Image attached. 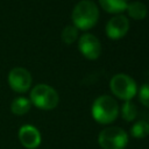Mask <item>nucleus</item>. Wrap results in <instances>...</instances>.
Segmentation results:
<instances>
[{"label":"nucleus","instance_id":"nucleus-1","mask_svg":"<svg viewBox=\"0 0 149 149\" xmlns=\"http://www.w3.org/2000/svg\"><path fill=\"white\" fill-rule=\"evenodd\" d=\"M71 17L77 29L88 30L98 22L99 9L92 0H81L74 6Z\"/></svg>","mask_w":149,"mask_h":149},{"label":"nucleus","instance_id":"nucleus-2","mask_svg":"<svg viewBox=\"0 0 149 149\" xmlns=\"http://www.w3.org/2000/svg\"><path fill=\"white\" fill-rule=\"evenodd\" d=\"M92 116L93 119L102 125H108L113 122L119 114V105L109 95L98 97L92 105Z\"/></svg>","mask_w":149,"mask_h":149},{"label":"nucleus","instance_id":"nucleus-3","mask_svg":"<svg viewBox=\"0 0 149 149\" xmlns=\"http://www.w3.org/2000/svg\"><path fill=\"white\" fill-rule=\"evenodd\" d=\"M59 101L58 93L55 88L47 84H38L33 87L30 92V102L40 109H54Z\"/></svg>","mask_w":149,"mask_h":149},{"label":"nucleus","instance_id":"nucleus-4","mask_svg":"<svg viewBox=\"0 0 149 149\" xmlns=\"http://www.w3.org/2000/svg\"><path fill=\"white\" fill-rule=\"evenodd\" d=\"M98 143L102 149H125L128 135L120 127H107L99 133Z\"/></svg>","mask_w":149,"mask_h":149},{"label":"nucleus","instance_id":"nucleus-5","mask_svg":"<svg viewBox=\"0 0 149 149\" xmlns=\"http://www.w3.org/2000/svg\"><path fill=\"white\" fill-rule=\"evenodd\" d=\"M109 87L115 97L125 101H128L134 98L137 92L136 83L134 81V79L125 73H118L113 76L109 81Z\"/></svg>","mask_w":149,"mask_h":149},{"label":"nucleus","instance_id":"nucleus-6","mask_svg":"<svg viewBox=\"0 0 149 149\" xmlns=\"http://www.w3.org/2000/svg\"><path fill=\"white\" fill-rule=\"evenodd\" d=\"M31 74L24 68H14L8 73V84L15 92H27L31 85Z\"/></svg>","mask_w":149,"mask_h":149},{"label":"nucleus","instance_id":"nucleus-7","mask_svg":"<svg viewBox=\"0 0 149 149\" xmlns=\"http://www.w3.org/2000/svg\"><path fill=\"white\" fill-rule=\"evenodd\" d=\"M79 50L87 59H97L101 54L100 41L92 34H84L79 38Z\"/></svg>","mask_w":149,"mask_h":149},{"label":"nucleus","instance_id":"nucleus-8","mask_svg":"<svg viewBox=\"0 0 149 149\" xmlns=\"http://www.w3.org/2000/svg\"><path fill=\"white\" fill-rule=\"evenodd\" d=\"M129 29V21L125 15H116L112 17L106 24V34L111 40L122 38Z\"/></svg>","mask_w":149,"mask_h":149},{"label":"nucleus","instance_id":"nucleus-9","mask_svg":"<svg viewBox=\"0 0 149 149\" xmlns=\"http://www.w3.org/2000/svg\"><path fill=\"white\" fill-rule=\"evenodd\" d=\"M19 140L27 149H36L41 144V133L31 125H23L19 129Z\"/></svg>","mask_w":149,"mask_h":149},{"label":"nucleus","instance_id":"nucleus-10","mask_svg":"<svg viewBox=\"0 0 149 149\" xmlns=\"http://www.w3.org/2000/svg\"><path fill=\"white\" fill-rule=\"evenodd\" d=\"M99 3L107 13L120 14L126 10L128 6V0H99Z\"/></svg>","mask_w":149,"mask_h":149},{"label":"nucleus","instance_id":"nucleus-11","mask_svg":"<svg viewBox=\"0 0 149 149\" xmlns=\"http://www.w3.org/2000/svg\"><path fill=\"white\" fill-rule=\"evenodd\" d=\"M126 9L128 12V15L134 20H143L148 13L147 6L141 1H133L128 3Z\"/></svg>","mask_w":149,"mask_h":149},{"label":"nucleus","instance_id":"nucleus-12","mask_svg":"<svg viewBox=\"0 0 149 149\" xmlns=\"http://www.w3.org/2000/svg\"><path fill=\"white\" fill-rule=\"evenodd\" d=\"M30 106H31L30 100H28L24 97H19L12 101L10 111H12V113H14L16 115H23L30 109Z\"/></svg>","mask_w":149,"mask_h":149},{"label":"nucleus","instance_id":"nucleus-13","mask_svg":"<svg viewBox=\"0 0 149 149\" xmlns=\"http://www.w3.org/2000/svg\"><path fill=\"white\" fill-rule=\"evenodd\" d=\"M130 135L135 139H144L149 135V123L144 120H140L133 125L130 129Z\"/></svg>","mask_w":149,"mask_h":149},{"label":"nucleus","instance_id":"nucleus-14","mask_svg":"<svg viewBox=\"0 0 149 149\" xmlns=\"http://www.w3.org/2000/svg\"><path fill=\"white\" fill-rule=\"evenodd\" d=\"M121 114L126 121H133L137 115V108H136L135 104H133L130 100L125 101V104L122 105V108H121Z\"/></svg>","mask_w":149,"mask_h":149},{"label":"nucleus","instance_id":"nucleus-15","mask_svg":"<svg viewBox=\"0 0 149 149\" xmlns=\"http://www.w3.org/2000/svg\"><path fill=\"white\" fill-rule=\"evenodd\" d=\"M78 37V29L74 26H66L62 31V41L66 44L73 43Z\"/></svg>","mask_w":149,"mask_h":149},{"label":"nucleus","instance_id":"nucleus-16","mask_svg":"<svg viewBox=\"0 0 149 149\" xmlns=\"http://www.w3.org/2000/svg\"><path fill=\"white\" fill-rule=\"evenodd\" d=\"M139 99L143 106L149 107V84H143L140 87Z\"/></svg>","mask_w":149,"mask_h":149}]
</instances>
